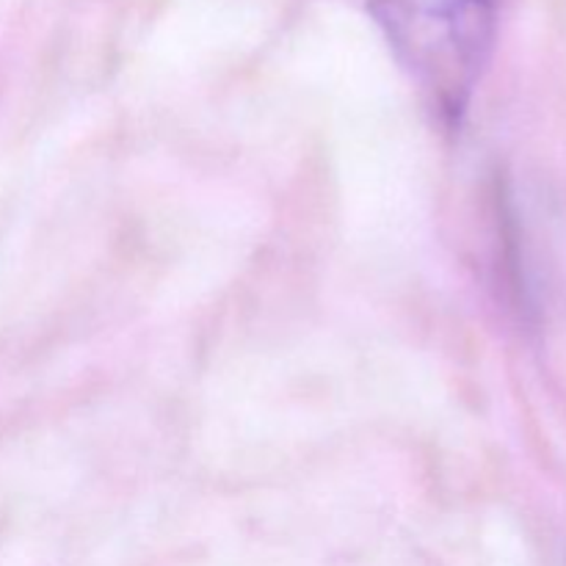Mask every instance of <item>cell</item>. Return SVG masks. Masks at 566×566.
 <instances>
[{"label":"cell","instance_id":"cell-1","mask_svg":"<svg viewBox=\"0 0 566 566\" xmlns=\"http://www.w3.org/2000/svg\"><path fill=\"white\" fill-rule=\"evenodd\" d=\"M495 0H376L374 14L398 53L459 105L475 81L492 33Z\"/></svg>","mask_w":566,"mask_h":566}]
</instances>
